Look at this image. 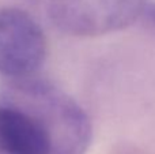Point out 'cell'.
Instances as JSON below:
<instances>
[{
	"mask_svg": "<svg viewBox=\"0 0 155 154\" xmlns=\"http://www.w3.org/2000/svg\"><path fill=\"white\" fill-rule=\"evenodd\" d=\"M0 152L53 154L52 139L44 122L10 90L0 101Z\"/></svg>",
	"mask_w": 155,
	"mask_h": 154,
	"instance_id": "4",
	"label": "cell"
},
{
	"mask_svg": "<svg viewBox=\"0 0 155 154\" xmlns=\"http://www.w3.org/2000/svg\"><path fill=\"white\" fill-rule=\"evenodd\" d=\"M8 89L41 117L51 135L53 154H84L88 150L93 124L71 95L33 76L12 81Z\"/></svg>",
	"mask_w": 155,
	"mask_h": 154,
	"instance_id": "1",
	"label": "cell"
},
{
	"mask_svg": "<svg viewBox=\"0 0 155 154\" xmlns=\"http://www.w3.org/2000/svg\"><path fill=\"white\" fill-rule=\"evenodd\" d=\"M144 16L148 21V23L155 29V3H148L147 8H146Z\"/></svg>",
	"mask_w": 155,
	"mask_h": 154,
	"instance_id": "6",
	"label": "cell"
},
{
	"mask_svg": "<svg viewBox=\"0 0 155 154\" xmlns=\"http://www.w3.org/2000/svg\"><path fill=\"white\" fill-rule=\"evenodd\" d=\"M44 30L18 7H0V75L11 81L31 78L46 59Z\"/></svg>",
	"mask_w": 155,
	"mask_h": 154,
	"instance_id": "3",
	"label": "cell"
},
{
	"mask_svg": "<svg viewBox=\"0 0 155 154\" xmlns=\"http://www.w3.org/2000/svg\"><path fill=\"white\" fill-rule=\"evenodd\" d=\"M26 2H31V3H37V2H40V0H26Z\"/></svg>",
	"mask_w": 155,
	"mask_h": 154,
	"instance_id": "7",
	"label": "cell"
},
{
	"mask_svg": "<svg viewBox=\"0 0 155 154\" xmlns=\"http://www.w3.org/2000/svg\"><path fill=\"white\" fill-rule=\"evenodd\" d=\"M147 5L148 0H51L48 18L63 34L98 37L134 25Z\"/></svg>",
	"mask_w": 155,
	"mask_h": 154,
	"instance_id": "2",
	"label": "cell"
},
{
	"mask_svg": "<svg viewBox=\"0 0 155 154\" xmlns=\"http://www.w3.org/2000/svg\"><path fill=\"white\" fill-rule=\"evenodd\" d=\"M110 154H151L146 149L137 146L134 143H121L117 145L114 149L110 152Z\"/></svg>",
	"mask_w": 155,
	"mask_h": 154,
	"instance_id": "5",
	"label": "cell"
}]
</instances>
